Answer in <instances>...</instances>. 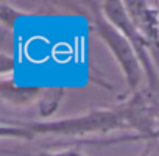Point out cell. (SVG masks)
I'll return each instance as SVG.
<instances>
[{
	"instance_id": "1",
	"label": "cell",
	"mask_w": 159,
	"mask_h": 156,
	"mask_svg": "<svg viewBox=\"0 0 159 156\" xmlns=\"http://www.w3.org/2000/svg\"><path fill=\"white\" fill-rule=\"evenodd\" d=\"M129 128L123 106L120 108H100L86 114L67 117L59 120H3L0 125V136L3 139L33 140L38 136H66L83 137L92 133H109L116 130Z\"/></svg>"
},
{
	"instance_id": "2",
	"label": "cell",
	"mask_w": 159,
	"mask_h": 156,
	"mask_svg": "<svg viewBox=\"0 0 159 156\" xmlns=\"http://www.w3.org/2000/svg\"><path fill=\"white\" fill-rule=\"evenodd\" d=\"M86 7L89 8L91 14V27L92 31L103 41V44L109 48L112 56L116 58V62L119 64L123 78L131 91V94L140 92V85L143 78V69L140 66V61L129 44V41L103 16L100 2H88Z\"/></svg>"
},
{
	"instance_id": "3",
	"label": "cell",
	"mask_w": 159,
	"mask_h": 156,
	"mask_svg": "<svg viewBox=\"0 0 159 156\" xmlns=\"http://www.w3.org/2000/svg\"><path fill=\"white\" fill-rule=\"evenodd\" d=\"M100 8L103 16L129 41V44L133 45L140 66L143 69V73L148 80V86H150V92H153L157 86H159V73L156 70V64L151 55V47L150 44L145 41V38L142 36V33L136 28V25L133 24V21L129 19L125 3L119 2V0H105L100 2Z\"/></svg>"
},
{
	"instance_id": "4",
	"label": "cell",
	"mask_w": 159,
	"mask_h": 156,
	"mask_svg": "<svg viewBox=\"0 0 159 156\" xmlns=\"http://www.w3.org/2000/svg\"><path fill=\"white\" fill-rule=\"evenodd\" d=\"M123 3L129 19L150 44L154 64L159 67V8L143 0H128Z\"/></svg>"
},
{
	"instance_id": "5",
	"label": "cell",
	"mask_w": 159,
	"mask_h": 156,
	"mask_svg": "<svg viewBox=\"0 0 159 156\" xmlns=\"http://www.w3.org/2000/svg\"><path fill=\"white\" fill-rule=\"evenodd\" d=\"M139 140H159V106L156 108L147 130L142 134H123L117 137H103V139H75V140H67V142H53V145H62L69 148L75 147H108V145H116V144H123V142H139Z\"/></svg>"
},
{
	"instance_id": "6",
	"label": "cell",
	"mask_w": 159,
	"mask_h": 156,
	"mask_svg": "<svg viewBox=\"0 0 159 156\" xmlns=\"http://www.w3.org/2000/svg\"><path fill=\"white\" fill-rule=\"evenodd\" d=\"M42 91L44 88L38 85L20 86L13 80V76L0 80V95H2V100L13 106L20 108V106H28L33 102H38Z\"/></svg>"
},
{
	"instance_id": "7",
	"label": "cell",
	"mask_w": 159,
	"mask_h": 156,
	"mask_svg": "<svg viewBox=\"0 0 159 156\" xmlns=\"http://www.w3.org/2000/svg\"><path fill=\"white\" fill-rule=\"evenodd\" d=\"M66 95V88L64 86H50V88H44L39 100L36 102L38 105V112L41 116V119L47 120L50 119L59 108V105L62 103V99Z\"/></svg>"
},
{
	"instance_id": "8",
	"label": "cell",
	"mask_w": 159,
	"mask_h": 156,
	"mask_svg": "<svg viewBox=\"0 0 159 156\" xmlns=\"http://www.w3.org/2000/svg\"><path fill=\"white\" fill-rule=\"evenodd\" d=\"M24 16V13H20L17 8L11 7L7 2H0V22L2 25L8 30H13L16 22Z\"/></svg>"
},
{
	"instance_id": "9",
	"label": "cell",
	"mask_w": 159,
	"mask_h": 156,
	"mask_svg": "<svg viewBox=\"0 0 159 156\" xmlns=\"http://www.w3.org/2000/svg\"><path fill=\"white\" fill-rule=\"evenodd\" d=\"M2 154H8V156H84L80 150L76 148H67L58 153H48V151H42V153H20V151H14V150H2Z\"/></svg>"
},
{
	"instance_id": "10",
	"label": "cell",
	"mask_w": 159,
	"mask_h": 156,
	"mask_svg": "<svg viewBox=\"0 0 159 156\" xmlns=\"http://www.w3.org/2000/svg\"><path fill=\"white\" fill-rule=\"evenodd\" d=\"M16 67V61L13 58V55H8L7 52H0V73L2 78H7L8 73H11Z\"/></svg>"
},
{
	"instance_id": "11",
	"label": "cell",
	"mask_w": 159,
	"mask_h": 156,
	"mask_svg": "<svg viewBox=\"0 0 159 156\" xmlns=\"http://www.w3.org/2000/svg\"><path fill=\"white\" fill-rule=\"evenodd\" d=\"M139 156H157V154H154V153H151L148 148H145V150H143V151H142Z\"/></svg>"
},
{
	"instance_id": "12",
	"label": "cell",
	"mask_w": 159,
	"mask_h": 156,
	"mask_svg": "<svg viewBox=\"0 0 159 156\" xmlns=\"http://www.w3.org/2000/svg\"><path fill=\"white\" fill-rule=\"evenodd\" d=\"M157 8H159V3H157Z\"/></svg>"
}]
</instances>
